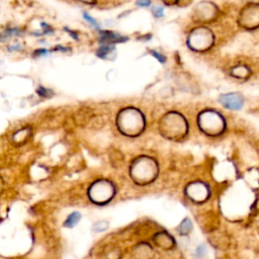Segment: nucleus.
<instances>
[{
    "label": "nucleus",
    "mask_w": 259,
    "mask_h": 259,
    "mask_svg": "<svg viewBox=\"0 0 259 259\" xmlns=\"http://www.w3.org/2000/svg\"><path fill=\"white\" fill-rule=\"evenodd\" d=\"M144 117L140 111L133 108H127L120 112L118 116L119 131L126 136H137L144 128Z\"/></svg>",
    "instance_id": "1"
},
{
    "label": "nucleus",
    "mask_w": 259,
    "mask_h": 259,
    "mask_svg": "<svg viewBox=\"0 0 259 259\" xmlns=\"http://www.w3.org/2000/svg\"><path fill=\"white\" fill-rule=\"evenodd\" d=\"M158 173V165L150 157H141L132 165V176L136 183H150Z\"/></svg>",
    "instance_id": "2"
},
{
    "label": "nucleus",
    "mask_w": 259,
    "mask_h": 259,
    "mask_svg": "<svg viewBox=\"0 0 259 259\" xmlns=\"http://www.w3.org/2000/svg\"><path fill=\"white\" fill-rule=\"evenodd\" d=\"M88 194L93 202L103 204L108 202L114 195V186L107 180H98L91 185Z\"/></svg>",
    "instance_id": "3"
},
{
    "label": "nucleus",
    "mask_w": 259,
    "mask_h": 259,
    "mask_svg": "<svg viewBox=\"0 0 259 259\" xmlns=\"http://www.w3.org/2000/svg\"><path fill=\"white\" fill-rule=\"evenodd\" d=\"M164 119L172 124L171 126L161 125V133L163 132V135H166L169 139H177L187 133V122L179 114L169 113Z\"/></svg>",
    "instance_id": "4"
},
{
    "label": "nucleus",
    "mask_w": 259,
    "mask_h": 259,
    "mask_svg": "<svg viewBox=\"0 0 259 259\" xmlns=\"http://www.w3.org/2000/svg\"><path fill=\"white\" fill-rule=\"evenodd\" d=\"M240 24L248 29H253L259 26V4L250 3L246 5L239 16Z\"/></svg>",
    "instance_id": "5"
},
{
    "label": "nucleus",
    "mask_w": 259,
    "mask_h": 259,
    "mask_svg": "<svg viewBox=\"0 0 259 259\" xmlns=\"http://www.w3.org/2000/svg\"><path fill=\"white\" fill-rule=\"evenodd\" d=\"M220 102L227 108L237 110L243 106V98L238 93H227L220 96Z\"/></svg>",
    "instance_id": "6"
},
{
    "label": "nucleus",
    "mask_w": 259,
    "mask_h": 259,
    "mask_svg": "<svg viewBox=\"0 0 259 259\" xmlns=\"http://www.w3.org/2000/svg\"><path fill=\"white\" fill-rule=\"evenodd\" d=\"M206 187L201 182H195L187 186V188L185 189V193L190 199L197 201L203 199V197L206 196Z\"/></svg>",
    "instance_id": "7"
},
{
    "label": "nucleus",
    "mask_w": 259,
    "mask_h": 259,
    "mask_svg": "<svg viewBox=\"0 0 259 259\" xmlns=\"http://www.w3.org/2000/svg\"><path fill=\"white\" fill-rule=\"evenodd\" d=\"M154 240H155L156 244L158 246H160L161 248H171L174 245L173 238L165 232L156 234L154 237Z\"/></svg>",
    "instance_id": "8"
},
{
    "label": "nucleus",
    "mask_w": 259,
    "mask_h": 259,
    "mask_svg": "<svg viewBox=\"0 0 259 259\" xmlns=\"http://www.w3.org/2000/svg\"><path fill=\"white\" fill-rule=\"evenodd\" d=\"M100 35H101V37H100L101 41H107V42L120 41L121 39H125L122 36H120L119 34L112 32V31H101Z\"/></svg>",
    "instance_id": "9"
},
{
    "label": "nucleus",
    "mask_w": 259,
    "mask_h": 259,
    "mask_svg": "<svg viewBox=\"0 0 259 259\" xmlns=\"http://www.w3.org/2000/svg\"><path fill=\"white\" fill-rule=\"evenodd\" d=\"M80 219H81V214H80L78 211L71 212V213L67 217V219L65 220L64 226H65L66 228H73V227H75V226L78 224V222L80 221Z\"/></svg>",
    "instance_id": "10"
},
{
    "label": "nucleus",
    "mask_w": 259,
    "mask_h": 259,
    "mask_svg": "<svg viewBox=\"0 0 259 259\" xmlns=\"http://www.w3.org/2000/svg\"><path fill=\"white\" fill-rule=\"evenodd\" d=\"M232 74L237 78H246L250 74V70L245 65H239V66H236L235 68H233Z\"/></svg>",
    "instance_id": "11"
},
{
    "label": "nucleus",
    "mask_w": 259,
    "mask_h": 259,
    "mask_svg": "<svg viewBox=\"0 0 259 259\" xmlns=\"http://www.w3.org/2000/svg\"><path fill=\"white\" fill-rule=\"evenodd\" d=\"M191 229H192L191 221H190L188 218H186V219H184V220L180 223V225H179L178 228H177V231H178V233H179L180 235H187V234L190 233Z\"/></svg>",
    "instance_id": "12"
},
{
    "label": "nucleus",
    "mask_w": 259,
    "mask_h": 259,
    "mask_svg": "<svg viewBox=\"0 0 259 259\" xmlns=\"http://www.w3.org/2000/svg\"><path fill=\"white\" fill-rule=\"evenodd\" d=\"M37 94L41 97H51L53 95V91H51L50 89H47L42 86H39L37 88Z\"/></svg>",
    "instance_id": "13"
},
{
    "label": "nucleus",
    "mask_w": 259,
    "mask_h": 259,
    "mask_svg": "<svg viewBox=\"0 0 259 259\" xmlns=\"http://www.w3.org/2000/svg\"><path fill=\"white\" fill-rule=\"evenodd\" d=\"M107 226H108L107 222H97L96 224H94L93 229L96 232H102V231H104L107 228Z\"/></svg>",
    "instance_id": "14"
},
{
    "label": "nucleus",
    "mask_w": 259,
    "mask_h": 259,
    "mask_svg": "<svg viewBox=\"0 0 259 259\" xmlns=\"http://www.w3.org/2000/svg\"><path fill=\"white\" fill-rule=\"evenodd\" d=\"M112 50V48L111 47H109V46H105V47H102V48H100L99 50H98V52H97V56H99L100 58H103V57H105L110 51Z\"/></svg>",
    "instance_id": "15"
},
{
    "label": "nucleus",
    "mask_w": 259,
    "mask_h": 259,
    "mask_svg": "<svg viewBox=\"0 0 259 259\" xmlns=\"http://www.w3.org/2000/svg\"><path fill=\"white\" fill-rule=\"evenodd\" d=\"M205 252H206V249H205V246H204V245L198 246V247L196 248V250H195V254H196L197 257H202V256H204Z\"/></svg>",
    "instance_id": "16"
},
{
    "label": "nucleus",
    "mask_w": 259,
    "mask_h": 259,
    "mask_svg": "<svg viewBox=\"0 0 259 259\" xmlns=\"http://www.w3.org/2000/svg\"><path fill=\"white\" fill-rule=\"evenodd\" d=\"M153 13L156 17H162L163 14H164V11H163V8L160 7V6H155L153 8Z\"/></svg>",
    "instance_id": "17"
},
{
    "label": "nucleus",
    "mask_w": 259,
    "mask_h": 259,
    "mask_svg": "<svg viewBox=\"0 0 259 259\" xmlns=\"http://www.w3.org/2000/svg\"><path fill=\"white\" fill-rule=\"evenodd\" d=\"M83 15H84V18H85V19H86L88 22H90V23H91L93 26H95L96 28H98V27H99V25H98V22H97L95 19H93L91 16H89V15H88L87 13H85V12L83 13Z\"/></svg>",
    "instance_id": "18"
},
{
    "label": "nucleus",
    "mask_w": 259,
    "mask_h": 259,
    "mask_svg": "<svg viewBox=\"0 0 259 259\" xmlns=\"http://www.w3.org/2000/svg\"><path fill=\"white\" fill-rule=\"evenodd\" d=\"M150 3H151V0H138L137 1V4L139 6H143V7L150 5Z\"/></svg>",
    "instance_id": "19"
},
{
    "label": "nucleus",
    "mask_w": 259,
    "mask_h": 259,
    "mask_svg": "<svg viewBox=\"0 0 259 259\" xmlns=\"http://www.w3.org/2000/svg\"><path fill=\"white\" fill-rule=\"evenodd\" d=\"M152 54H153L154 56H156V58H157L161 63H164V62H165V58H164V56H162V55L158 54L157 52H152Z\"/></svg>",
    "instance_id": "20"
},
{
    "label": "nucleus",
    "mask_w": 259,
    "mask_h": 259,
    "mask_svg": "<svg viewBox=\"0 0 259 259\" xmlns=\"http://www.w3.org/2000/svg\"><path fill=\"white\" fill-rule=\"evenodd\" d=\"M48 53H49L48 51L41 49V50H37V51L35 52V55H40V56H42V55H46V54H48Z\"/></svg>",
    "instance_id": "21"
},
{
    "label": "nucleus",
    "mask_w": 259,
    "mask_h": 259,
    "mask_svg": "<svg viewBox=\"0 0 259 259\" xmlns=\"http://www.w3.org/2000/svg\"><path fill=\"white\" fill-rule=\"evenodd\" d=\"M80 1H83V2H86V3H92L93 0H80Z\"/></svg>",
    "instance_id": "22"
}]
</instances>
